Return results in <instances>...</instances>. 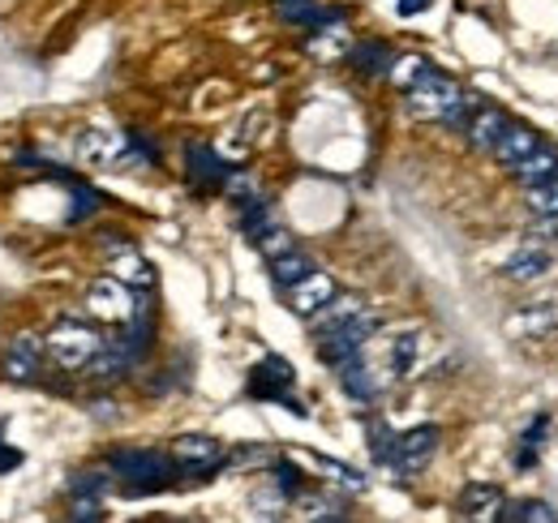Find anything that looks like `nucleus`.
I'll return each mask as SVG.
<instances>
[{
    "mask_svg": "<svg viewBox=\"0 0 558 523\" xmlns=\"http://www.w3.org/2000/svg\"><path fill=\"white\" fill-rule=\"evenodd\" d=\"M477 104H482L477 95H469L451 73H442V69H434V65H425V73L409 86V108H413V117L451 125V130H460V133H464V125H469V117H473Z\"/></svg>",
    "mask_w": 558,
    "mask_h": 523,
    "instance_id": "f257e3e1",
    "label": "nucleus"
},
{
    "mask_svg": "<svg viewBox=\"0 0 558 523\" xmlns=\"http://www.w3.org/2000/svg\"><path fill=\"white\" fill-rule=\"evenodd\" d=\"M108 467L121 476V489L130 498H142V494H159L172 485L177 476V463L163 451H142V447H130V451H112L108 455Z\"/></svg>",
    "mask_w": 558,
    "mask_h": 523,
    "instance_id": "f03ea898",
    "label": "nucleus"
},
{
    "mask_svg": "<svg viewBox=\"0 0 558 523\" xmlns=\"http://www.w3.org/2000/svg\"><path fill=\"white\" fill-rule=\"evenodd\" d=\"M48 348V361L61 365V369H86L95 361V352L104 348V335L86 323H57L44 339Z\"/></svg>",
    "mask_w": 558,
    "mask_h": 523,
    "instance_id": "7ed1b4c3",
    "label": "nucleus"
},
{
    "mask_svg": "<svg viewBox=\"0 0 558 523\" xmlns=\"http://www.w3.org/2000/svg\"><path fill=\"white\" fill-rule=\"evenodd\" d=\"M378 327H383V323H378L369 309H361V314L349 318L344 327L323 330V335H318V361H323V365H331V369L349 365L352 356H361V352H365V343L378 335Z\"/></svg>",
    "mask_w": 558,
    "mask_h": 523,
    "instance_id": "20e7f679",
    "label": "nucleus"
},
{
    "mask_svg": "<svg viewBox=\"0 0 558 523\" xmlns=\"http://www.w3.org/2000/svg\"><path fill=\"white\" fill-rule=\"evenodd\" d=\"M142 305H146V296H138V288H130V283H125V279H117V275L95 279V283L86 288V309H90L95 318L112 323V327L130 323Z\"/></svg>",
    "mask_w": 558,
    "mask_h": 523,
    "instance_id": "39448f33",
    "label": "nucleus"
},
{
    "mask_svg": "<svg viewBox=\"0 0 558 523\" xmlns=\"http://www.w3.org/2000/svg\"><path fill=\"white\" fill-rule=\"evenodd\" d=\"M292 382H296V369L283 361V356H263L254 369H250V394L254 399H267V403H283L288 412L305 416V408L292 399Z\"/></svg>",
    "mask_w": 558,
    "mask_h": 523,
    "instance_id": "423d86ee",
    "label": "nucleus"
},
{
    "mask_svg": "<svg viewBox=\"0 0 558 523\" xmlns=\"http://www.w3.org/2000/svg\"><path fill=\"white\" fill-rule=\"evenodd\" d=\"M438 442H442L438 425H417V429H404V434H396V447H391L387 467H391L396 476H417V472H425V467H429V459L438 455Z\"/></svg>",
    "mask_w": 558,
    "mask_h": 523,
    "instance_id": "0eeeda50",
    "label": "nucleus"
},
{
    "mask_svg": "<svg viewBox=\"0 0 558 523\" xmlns=\"http://www.w3.org/2000/svg\"><path fill=\"white\" fill-rule=\"evenodd\" d=\"M77 159L90 168H117V163H142V155L134 150L130 133H108V130H82L77 133Z\"/></svg>",
    "mask_w": 558,
    "mask_h": 523,
    "instance_id": "6e6552de",
    "label": "nucleus"
},
{
    "mask_svg": "<svg viewBox=\"0 0 558 523\" xmlns=\"http://www.w3.org/2000/svg\"><path fill=\"white\" fill-rule=\"evenodd\" d=\"M44 361H48L44 339L17 335V339L4 348V356H0V374H4L9 382H17V387H35V382H44Z\"/></svg>",
    "mask_w": 558,
    "mask_h": 523,
    "instance_id": "1a4fd4ad",
    "label": "nucleus"
},
{
    "mask_svg": "<svg viewBox=\"0 0 558 523\" xmlns=\"http://www.w3.org/2000/svg\"><path fill=\"white\" fill-rule=\"evenodd\" d=\"M168 455L177 463V472H185V476H210L215 467L228 463L223 447H219L215 438H207V434H185V438H177Z\"/></svg>",
    "mask_w": 558,
    "mask_h": 523,
    "instance_id": "9d476101",
    "label": "nucleus"
},
{
    "mask_svg": "<svg viewBox=\"0 0 558 523\" xmlns=\"http://www.w3.org/2000/svg\"><path fill=\"white\" fill-rule=\"evenodd\" d=\"M336 292H340V288H336V279H331L327 270H310L305 279H296V283L288 288V309H292L296 318H314Z\"/></svg>",
    "mask_w": 558,
    "mask_h": 523,
    "instance_id": "9b49d317",
    "label": "nucleus"
},
{
    "mask_svg": "<svg viewBox=\"0 0 558 523\" xmlns=\"http://www.w3.org/2000/svg\"><path fill=\"white\" fill-rule=\"evenodd\" d=\"M502 502H507V498H502L498 485L473 481V485L460 489V498H456V515H460V520H477V523L498 520V515H502Z\"/></svg>",
    "mask_w": 558,
    "mask_h": 523,
    "instance_id": "f8f14e48",
    "label": "nucleus"
},
{
    "mask_svg": "<svg viewBox=\"0 0 558 523\" xmlns=\"http://www.w3.org/2000/svg\"><path fill=\"white\" fill-rule=\"evenodd\" d=\"M228 172H232V168H228L210 146H203V142H190V146H185V177H190L198 190H223Z\"/></svg>",
    "mask_w": 558,
    "mask_h": 523,
    "instance_id": "ddd939ff",
    "label": "nucleus"
},
{
    "mask_svg": "<svg viewBox=\"0 0 558 523\" xmlns=\"http://www.w3.org/2000/svg\"><path fill=\"white\" fill-rule=\"evenodd\" d=\"M542 146V137H537V130L533 125H520V121H507L502 125V133H498V142L489 146L494 150V159L498 163H507V168H515L524 155H533Z\"/></svg>",
    "mask_w": 558,
    "mask_h": 523,
    "instance_id": "4468645a",
    "label": "nucleus"
},
{
    "mask_svg": "<svg viewBox=\"0 0 558 523\" xmlns=\"http://www.w3.org/2000/svg\"><path fill=\"white\" fill-rule=\"evenodd\" d=\"M108 254H112V275H117V279H125L130 288L146 292V288L155 283V266L142 258L130 241H117V245L108 241Z\"/></svg>",
    "mask_w": 558,
    "mask_h": 523,
    "instance_id": "2eb2a0df",
    "label": "nucleus"
},
{
    "mask_svg": "<svg viewBox=\"0 0 558 523\" xmlns=\"http://www.w3.org/2000/svg\"><path fill=\"white\" fill-rule=\"evenodd\" d=\"M336 374H340V387H344V394H349V399H356V403H374V399H378V391H383V382L374 378V369L365 365V356H352L349 365H340Z\"/></svg>",
    "mask_w": 558,
    "mask_h": 523,
    "instance_id": "dca6fc26",
    "label": "nucleus"
},
{
    "mask_svg": "<svg viewBox=\"0 0 558 523\" xmlns=\"http://www.w3.org/2000/svg\"><path fill=\"white\" fill-rule=\"evenodd\" d=\"M511 117L502 112V108H489V104H477L473 108V117H469V125H464V137L477 146V150H489L494 142H498V133L507 125Z\"/></svg>",
    "mask_w": 558,
    "mask_h": 523,
    "instance_id": "f3484780",
    "label": "nucleus"
},
{
    "mask_svg": "<svg viewBox=\"0 0 558 523\" xmlns=\"http://www.w3.org/2000/svg\"><path fill=\"white\" fill-rule=\"evenodd\" d=\"M349 61H352V69L365 73V77H383V73H391V65H396V52H391L383 39H365V44L352 48Z\"/></svg>",
    "mask_w": 558,
    "mask_h": 523,
    "instance_id": "a211bd4d",
    "label": "nucleus"
},
{
    "mask_svg": "<svg viewBox=\"0 0 558 523\" xmlns=\"http://www.w3.org/2000/svg\"><path fill=\"white\" fill-rule=\"evenodd\" d=\"M515 177H520V185H542V181H550V177H558V146H537L533 155H524L515 168H511Z\"/></svg>",
    "mask_w": 558,
    "mask_h": 523,
    "instance_id": "6ab92c4d",
    "label": "nucleus"
},
{
    "mask_svg": "<svg viewBox=\"0 0 558 523\" xmlns=\"http://www.w3.org/2000/svg\"><path fill=\"white\" fill-rule=\"evenodd\" d=\"M361 309H365V301H361V296H340V292H336V296H331V301H327V305H323V309H318L310 323H314V330L323 335V330L344 327V323H349V318H356Z\"/></svg>",
    "mask_w": 558,
    "mask_h": 523,
    "instance_id": "aec40b11",
    "label": "nucleus"
},
{
    "mask_svg": "<svg viewBox=\"0 0 558 523\" xmlns=\"http://www.w3.org/2000/svg\"><path fill=\"white\" fill-rule=\"evenodd\" d=\"M417 352H421V335H417V330H404V335H396V339H391V348H387V369H391V378H404V374L417 365Z\"/></svg>",
    "mask_w": 558,
    "mask_h": 523,
    "instance_id": "412c9836",
    "label": "nucleus"
},
{
    "mask_svg": "<svg viewBox=\"0 0 558 523\" xmlns=\"http://www.w3.org/2000/svg\"><path fill=\"white\" fill-rule=\"evenodd\" d=\"M546 270H550V254L546 250H520L515 258H507V266H502V275L515 279V283H529V279H537Z\"/></svg>",
    "mask_w": 558,
    "mask_h": 523,
    "instance_id": "4be33fe9",
    "label": "nucleus"
},
{
    "mask_svg": "<svg viewBox=\"0 0 558 523\" xmlns=\"http://www.w3.org/2000/svg\"><path fill=\"white\" fill-rule=\"evenodd\" d=\"M310 270H314V258H310L305 250H288V254L271 258V279H276L279 288H292V283L305 279Z\"/></svg>",
    "mask_w": 558,
    "mask_h": 523,
    "instance_id": "5701e85b",
    "label": "nucleus"
},
{
    "mask_svg": "<svg viewBox=\"0 0 558 523\" xmlns=\"http://www.w3.org/2000/svg\"><path fill=\"white\" fill-rule=\"evenodd\" d=\"M507 523H555L558 511L550 502H537V498H524V502H502V515Z\"/></svg>",
    "mask_w": 558,
    "mask_h": 523,
    "instance_id": "b1692460",
    "label": "nucleus"
},
{
    "mask_svg": "<svg viewBox=\"0 0 558 523\" xmlns=\"http://www.w3.org/2000/svg\"><path fill=\"white\" fill-rule=\"evenodd\" d=\"M546 429H550V421L546 416H533L529 421V429H524V438H520V451H515V467H533L537 455H542V447H546Z\"/></svg>",
    "mask_w": 558,
    "mask_h": 523,
    "instance_id": "393cba45",
    "label": "nucleus"
},
{
    "mask_svg": "<svg viewBox=\"0 0 558 523\" xmlns=\"http://www.w3.org/2000/svg\"><path fill=\"white\" fill-rule=\"evenodd\" d=\"M529 210L542 219H558V177L542 181V185H529Z\"/></svg>",
    "mask_w": 558,
    "mask_h": 523,
    "instance_id": "a878e982",
    "label": "nucleus"
},
{
    "mask_svg": "<svg viewBox=\"0 0 558 523\" xmlns=\"http://www.w3.org/2000/svg\"><path fill=\"white\" fill-rule=\"evenodd\" d=\"M318 467L331 476V485H344L349 494H361V489L369 485V481H365L356 467H349V463H336V459H318Z\"/></svg>",
    "mask_w": 558,
    "mask_h": 523,
    "instance_id": "bb28decb",
    "label": "nucleus"
},
{
    "mask_svg": "<svg viewBox=\"0 0 558 523\" xmlns=\"http://www.w3.org/2000/svg\"><path fill=\"white\" fill-rule=\"evenodd\" d=\"M276 489L292 502V498H301V489H305V472L296 467V463H288V459H279L276 463Z\"/></svg>",
    "mask_w": 558,
    "mask_h": 523,
    "instance_id": "cd10ccee",
    "label": "nucleus"
},
{
    "mask_svg": "<svg viewBox=\"0 0 558 523\" xmlns=\"http://www.w3.org/2000/svg\"><path fill=\"white\" fill-rule=\"evenodd\" d=\"M365 434H369V451L378 463H387L391 459V447H396V434L383 425V421H365Z\"/></svg>",
    "mask_w": 558,
    "mask_h": 523,
    "instance_id": "c85d7f7f",
    "label": "nucleus"
},
{
    "mask_svg": "<svg viewBox=\"0 0 558 523\" xmlns=\"http://www.w3.org/2000/svg\"><path fill=\"white\" fill-rule=\"evenodd\" d=\"M254 245H258V250L267 254V262L279 258V254H288V250H296V241H292V236H288L283 228H276V223H271V228H267V232H263V236H258Z\"/></svg>",
    "mask_w": 558,
    "mask_h": 523,
    "instance_id": "c756f323",
    "label": "nucleus"
},
{
    "mask_svg": "<svg viewBox=\"0 0 558 523\" xmlns=\"http://www.w3.org/2000/svg\"><path fill=\"white\" fill-rule=\"evenodd\" d=\"M108 489V472H73L70 481V498H77V494H104Z\"/></svg>",
    "mask_w": 558,
    "mask_h": 523,
    "instance_id": "7c9ffc66",
    "label": "nucleus"
},
{
    "mask_svg": "<svg viewBox=\"0 0 558 523\" xmlns=\"http://www.w3.org/2000/svg\"><path fill=\"white\" fill-rule=\"evenodd\" d=\"M301 507H305L310 520H344L349 515L340 502H327V498H301Z\"/></svg>",
    "mask_w": 558,
    "mask_h": 523,
    "instance_id": "2f4dec72",
    "label": "nucleus"
},
{
    "mask_svg": "<svg viewBox=\"0 0 558 523\" xmlns=\"http://www.w3.org/2000/svg\"><path fill=\"white\" fill-rule=\"evenodd\" d=\"M70 520H104V502L95 494H77L70 502Z\"/></svg>",
    "mask_w": 558,
    "mask_h": 523,
    "instance_id": "473e14b6",
    "label": "nucleus"
},
{
    "mask_svg": "<svg viewBox=\"0 0 558 523\" xmlns=\"http://www.w3.org/2000/svg\"><path fill=\"white\" fill-rule=\"evenodd\" d=\"M425 65H429V61H421V57H404V61H396V65H391V77H396V82L409 90L421 73H425Z\"/></svg>",
    "mask_w": 558,
    "mask_h": 523,
    "instance_id": "72a5a7b5",
    "label": "nucleus"
},
{
    "mask_svg": "<svg viewBox=\"0 0 558 523\" xmlns=\"http://www.w3.org/2000/svg\"><path fill=\"white\" fill-rule=\"evenodd\" d=\"M425 9H429V0H396V13H400V17H417Z\"/></svg>",
    "mask_w": 558,
    "mask_h": 523,
    "instance_id": "f704fd0d",
    "label": "nucleus"
},
{
    "mask_svg": "<svg viewBox=\"0 0 558 523\" xmlns=\"http://www.w3.org/2000/svg\"><path fill=\"white\" fill-rule=\"evenodd\" d=\"M17 463H22V451H13V447L0 442V472H9V467H17Z\"/></svg>",
    "mask_w": 558,
    "mask_h": 523,
    "instance_id": "c9c22d12",
    "label": "nucleus"
}]
</instances>
